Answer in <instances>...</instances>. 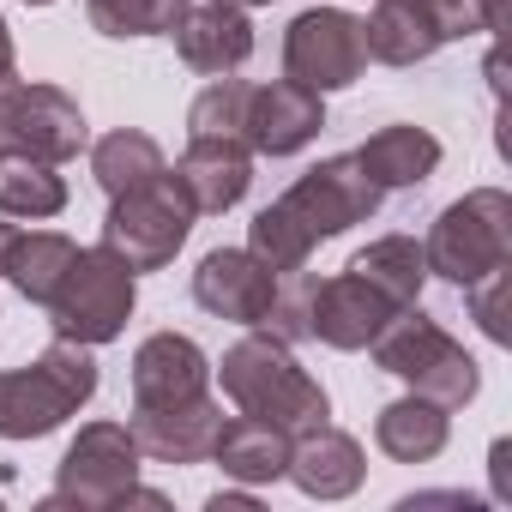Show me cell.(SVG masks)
I'll return each mask as SVG.
<instances>
[{"mask_svg":"<svg viewBox=\"0 0 512 512\" xmlns=\"http://www.w3.org/2000/svg\"><path fill=\"white\" fill-rule=\"evenodd\" d=\"M380 199L386 193L362 175L356 151L326 157L302 181H290L260 217L247 223V253H260L272 272H308L314 247L344 235V229H356V223H368L380 211Z\"/></svg>","mask_w":512,"mask_h":512,"instance_id":"6da1fadb","label":"cell"},{"mask_svg":"<svg viewBox=\"0 0 512 512\" xmlns=\"http://www.w3.org/2000/svg\"><path fill=\"white\" fill-rule=\"evenodd\" d=\"M211 374H217L223 398H229L241 416L278 422L284 434H308V428L332 422L326 386H320V380L290 356V344L272 338V332H247L241 344H229Z\"/></svg>","mask_w":512,"mask_h":512,"instance_id":"7a4b0ae2","label":"cell"},{"mask_svg":"<svg viewBox=\"0 0 512 512\" xmlns=\"http://www.w3.org/2000/svg\"><path fill=\"white\" fill-rule=\"evenodd\" d=\"M97 398V356L91 344L55 338L31 368L0 374V440H43L67 416Z\"/></svg>","mask_w":512,"mask_h":512,"instance_id":"3957f363","label":"cell"},{"mask_svg":"<svg viewBox=\"0 0 512 512\" xmlns=\"http://www.w3.org/2000/svg\"><path fill=\"white\" fill-rule=\"evenodd\" d=\"M368 356H374V368H380V374L404 380L410 392L434 398L440 410H464V404L476 398V386H482V374H476L470 350H464L440 320H428V314H422V302L398 308V314L380 326V338L368 344Z\"/></svg>","mask_w":512,"mask_h":512,"instance_id":"277c9868","label":"cell"},{"mask_svg":"<svg viewBox=\"0 0 512 512\" xmlns=\"http://www.w3.org/2000/svg\"><path fill=\"white\" fill-rule=\"evenodd\" d=\"M139 440L127 422H85L79 440L67 446L61 470H55V494L43 500L55 506H79V512H109V506H169L163 494L139 488Z\"/></svg>","mask_w":512,"mask_h":512,"instance_id":"5b68a950","label":"cell"},{"mask_svg":"<svg viewBox=\"0 0 512 512\" xmlns=\"http://www.w3.org/2000/svg\"><path fill=\"white\" fill-rule=\"evenodd\" d=\"M422 260H428V278H446L452 290L512 266V199L500 187H476L452 199L422 241Z\"/></svg>","mask_w":512,"mask_h":512,"instance_id":"8992f818","label":"cell"},{"mask_svg":"<svg viewBox=\"0 0 512 512\" xmlns=\"http://www.w3.org/2000/svg\"><path fill=\"white\" fill-rule=\"evenodd\" d=\"M139 272L127 260L97 241V247H79V260L67 266L55 302H49V326L55 338H73V344H115L133 320V302H139Z\"/></svg>","mask_w":512,"mask_h":512,"instance_id":"52a82bcc","label":"cell"},{"mask_svg":"<svg viewBox=\"0 0 512 512\" xmlns=\"http://www.w3.org/2000/svg\"><path fill=\"white\" fill-rule=\"evenodd\" d=\"M193 199L181 193V181L163 169L151 175L145 187H127L109 199V217H103V247L115 260H127L133 272H163L175 253L187 247L193 235Z\"/></svg>","mask_w":512,"mask_h":512,"instance_id":"ba28073f","label":"cell"},{"mask_svg":"<svg viewBox=\"0 0 512 512\" xmlns=\"http://www.w3.org/2000/svg\"><path fill=\"white\" fill-rule=\"evenodd\" d=\"M91 145L85 109L61 85H25L19 73L0 79V151H25L43 163H73Z\"/></svg>","mask_w":512,"mask_h":512,"instance_id":"9c48e42d","label":"cell"},{"mask_svg":"<svg viewBox=\"0 0 512 512\" xmlns=\"http://www.w3.org/2000/svg\"><path fill=\"white\" fill-rule=\"evenodd\" d=\"M368 73V43H362V19H350L344 7H314L296 13L284 31V79L308 85V91H344Z\"/></svg>","mask_w":512,"mask_h":512,"instance_id":"30bf717a","label":"cell"},{"mask_svg":"<svg viewBox=\"0 0 512 512\" xmlns=\"http://www.w3.org/2000/svg\"><path fill=\"white\" fill-rule=\"evenodd\" d=\"M278 284H284V272H272L260 253H247V247H211L205 260H199V272H193V302L211 320L260 332L266 314H272V302H278Z\"/></svg>","mask_w":512,"mask_h":512,"instance_id":"8fae6325","label":"cell"},{"mask_svg":"<svg viewBox=\"0 0 512 512\" xmlns=\"http://www.w3.org/2000/svg\"><path fill=\"white\" fill-rule=\"evenodd\" d=\"M326 127V103L320 91L278 79V85H253L247 91V151L253 157H296L302 145H314Z\"/></svg>","mask_w":512,"mask_h":512,"instance_id":"7c38bea8","label":"cell"},{"mask_svg":"<svg viewBox=\"0 0 512 512\" xmlns=\"http://www.w3.org/2000/svg\"><path fill=\"white\" fill-rule=\"evenodd\" d=\"M392 314L398 308L374 284H362L350 266L338 278H314V290H308V338H320L332 350H368Z\"/></svg>","mask_w":512,"mask_h":512,"instance_id":"4fadbf2b","label":"cell"},{"mask_svg":"<svg viewBox=\"0 0 512 512\" xmlns=\"http://www.w3.org/2000/svg\"><path fill=\"white\" fill-rule=\"evenodd\" d=\"M133 440L157 464H205L217 434H223V404L211 392L181 398V404H133Z\"/></svg>","mask_w":512,"mask_h":512,"instance_id":"5bb4252c","label":"cell"},{"mask_svg":"<svg viewBox=\"0 0 512 512\" xmlns=\"http://www.w3.org/2000/svg\"><path fill=\"white\" fill-rule=\"evenodd\" d=\"M175 55L193 67V73H235L247 55H253V19L247 7H235V0H199V7H187L175 19Z\"/></svg>","mask_w":512,"mask_h":512,"instance_id":"9a60e30c","label":"cell"},{"mask_svg":"<svg viewBox=\"0 0 512 512\" xmlns=\"http://www.w3.org/2000/svg\"><path fill=\"white\" fill-rule=\"evenodd\" d=\"M169 175L181 181V193L193 199L199 217H223L253 187V151L247 145H229V139H187V151L175 157Z\"/></svg>","mask_w":512,"mask_h":512,"instance_id":"2e32d148","label":"cell"},{"mask_svg":"<svg viewBox=\"0 0 512 512\" xmlns=\"http://www.w3.org/2000/svg\"><path fill=\"white\" fill-rule=\"evenodd\" d=\"M211 392V356L181 332H151L133 350V404H181Z\"/></svg>","mask_w":512,"mask_h":512,"instance_id":"e0dca14e","label":"cell"},{"mask_svg":"<svg viewBox=\"0 0 512 512\" xmlns=\"http://www.w3.org/2000/svg\"><path fill=\"white\" fill-rule=\"evenodd\" d=\"M284 476H290L308 500H350V494L362 488V476H368V458H362V440H356V434L320 422V428L296 434Z\"/></svg>","mask_w":512,"mask_h":512,"instance_id":"ac0fdd59","label":"cell"},{"mask_svg":"<svg viewBox=\"0 0 512 512\" xmlns=\"http://www.w3.org/2000/svg\"><path fill=\"white\" fill-rule=\"evenodd\" d=\"M290 446L296 434H284L278 422H260V416H223V434L211 446V458L223 464L229 482H247V488H260V482H284L290 470Z\"/></svg>","mask_w":512,"mask_h":512,"instance_id":"d6986e66","label":"cell"},{"mask_svg":"<svg viewBox=\"0 0 512 512\" xmlns=\"http://www.w3.org/2000/svg\"><path fill=\"white\" fill-rule=\"evenodd\" d=\"M356 163L380 193H404L440 169V139L428 127H380L368 145H356Z\"/></svg>","mask_w":512,"mask_h":512,"instance_id":"ffe728a7","label":"cell"},{"mask_svg":"<svg viewBox=\"0 0 512 512\" xmlns=\"http://www.w3.org/2000/svg\"><path fill=\"white\" fill-rule=\"evenodd\" d=\"M452 440V410H440L434 398L410 392V398H392L380 416H374V446L398 464H428L440 458Z\"/></svg>","mask_w":512,"mask_h":512,"instance_id":"44dd1931","label":"cell"},{"mask_svg":"<svg viewBox=\"0 0 512 512\" xmlns=\"http://www.w3.org/2000/svg\"><path fill=\"white\" fill-rule=\"evenodd\" d=\"M73 260H79V247H73L61 229H31V235L19 229V235L7 241V253H0V278H7L25 302L49 308Z\"/></svg>","mask_w":512,"mask_h":512,"instance_id":"7402d4cb","label":"cell"},{"mask_svg":"<svg viewBox=\"0 0 512 512\" xmlns=\"http://www.w3.org/2000/svg\"><path fill=\"white\" fill-rule=\"evenodd\" d=\"M362 43H368V61L380 67H416L440 49V31H434V13L416 7V0H374V13L362 19Z\"/></svg>","mask_w":512,"mask_h":512,"instance_id":"603a6c76","label":"cell"},{"mask_svg":"<svg viewBox=\"0 0 512 512\" xmlns=\"http://www.w3.org/2000/svg\"><path fill=\"white\" fill-rule=\"evenodd\" d=\"M350 272L362 284H374L392 308L422 302V284H428V260H422V241L416 235H380V241H368L350 260Z\"/></svg>","mask_w":512,"mask_h":512,"instance_id":"cb8c5ba5","label":"cell"},{"mask_svg":"<svg viewBox=\"0 0 512 512\" xmlns=\"http://www.w3.org/2000/svg\"><path fill=\"white\" fill-rule=\"evenodd\" d=\"M67 211V181L61 163L25 157V151H0V217H61Z\"/></svg>","mask_w":512,"mask_h":512,"instance_id":"d4e9b609","label":"cell"},{"mask_svg":"<svg viewBox=\"0 0 512 512\" xmlns=\"http://www.w3.org/2000/svg\"><path fill=\"white\" fill-rule=\"evenodd\" d=\"M169 163H163V145L151 139V133H139V127H115V133H103L97 145H91V175H97V187L115 199V193H127V187H145L151 175H163Z\"/></svg>","mask_w":512,"mask_h":512,"instance_id":"484cf974","label":"cell"},{"mask_svg":"<svg viewBox=\"0 0 512 512\" xmlns=\"http://www.w3.org/2000/svg\"><path fill=\"white\" fill-rule=\"evenodd\" d=\"M193 0H85V19L103 37H169Z\"/></svg>","mask_w":512,"mask_h":512,"instance_id":"4316f807","label":"cell"},{"mask_svg":"<svg viewBox=\"0 0 512 512\" xmlns=\"http://www.w3.org/2000/svg\"><path fill=\"white\" fill-rule=\"evenodd\" d=\"M247 79H217L193 97L187 109V139H229V145H247Z\"/></svg>","mask_w":512,"mask_h":512,"instance_id":"83f0119b","label":"cell"},{"mask_svg":"<svg viewBox=\"0 0 512 512\" xmlns=\"http://www.w3.org/2000/svg\"><path fill=\"white\" fill-rule=\"evenodd\" d=\"M506 284H512V266H500V272H488V278L464 284V308H470V320H476L494 344H506V338H512V332H506Z\"/></svg>","mask_w":512,"mask_h":512,"instance_id":"f1b7e54d","label":"cell"},{"mask_svg":"<svg viewBox=\"0 0 512 512\" xmlns=\"http://www.w3.org/2000/svg\"><path fill=\"white\" fill-rule=\"evenodd\" d=\"M205 506H211V512H253L260 500H253V494H211Z\"/></svg>","mask_w":512,"mask_h":512,"instance_id":"f546056e","label":"cell"},{"mask_svg":"<svg viewBox=\"0 0 512 512\" xmlns=\"http://www.w3.org/2000/svg\"><path fill=\"white\" fill-rule=\"evenodd\" d=\"M470 13L482 19V31H500V0H470Z\"/></svg>","mask_w":512,"mask_h":512,"instance_id":"4dcf8cb0","label":"cell"},{"mask_svg":"<svg viewBox=\"0 0 512 512\" xmlns=\"http://www.w3.org/2000/svg\"><path fill=\"white\" fill-rule=\"evenodd\" d=\"M0 79H13V31L0 19Z\"/></svg>","mask_w":512,"mask_h":512,"instance_id":"1f68e13d","label":"cell"},{"mask_svg":"<svg viewBox=\"0 0 512 512\" xmlns=\"http://www.w3.org/2000/svg\"><path fill=\"white\" fill-rule=\"evenodd\" d=\"M494 494H500V500H506V494H512V488H506V440H500V446H494Z\"/></svg>","mask_w":512,"mask_h":512,"instance_id":"d6a6232c","label":"cell"},{"mask_svg":"<svg viewBox=\"0 0 512 512\" xmlns=\"http://www.w3.org/2000/svg\"><path fill=\"white\" fill-rule=\"evenodd\" d=\"M19 229H13V217H0V253H7V241H13Z\"/></svg>","mask_w":512,"mask_h":512,"instance_id":"836d02e7","label":"cell"},{"mask_svg":"<svg viewBox=\"0 0 512 512\" xmlns=\"http://www.w3.org/2000/svg\"><path fill=\"white\" fill-rule=\"evenodd\" d=\"M235 7H247V13H253V7H272V0H235Z\"/></svg>","mask_w":512,"mask_h":512,"instance_id":"e575fe53","label":"cell"},{"mask_svg":"<svg viewBox=\"0 0 512 512\" xmlns=\"http://www.w3.org/2000/svg\"><path fill=\"white\" fill-rule=\"evenodd\" d=\"M25 7H55V0H25Z\"/></svg>","mask_w":512,"mask_h":512,"instance_id":"d590c367","label":"cell"},{"mask_svg":"<svg viewBox=\"0 0 512 512\" xmlns=\"http://www.w3.org/2000/svg\"><path fill=\"white\" fill-rule=\"evenodd\" d=\"M416 7H428V13H434V0H416ZM434 31H440V25H434Z\"/></svg>","mask_w":512,"mask_h":512,"instance_id":"8d00e7d4","label":"cell"}]
</instances>
